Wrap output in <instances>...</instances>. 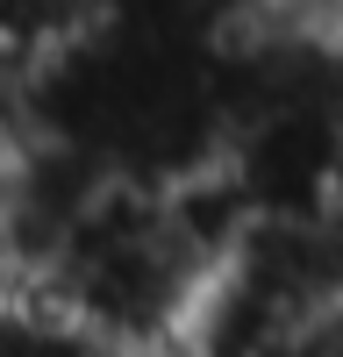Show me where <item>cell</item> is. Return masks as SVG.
<instances>
[{
  "label": "cell",
  "mask_w": 343,
  "mask_h": 357,
  "mask_svg": "<svg viewBox=\"0 0 343 357\" xmlns=\"http://www.w3.org/2000/svg\"><path fill=\"white\" fill-rule=\"evenodd\" d=\"M208 279L215 272L172 229L165 193L143 186V178L107 172L86 193V207L72 215V229L57 236V250H50L29 301L57 307L107 357H136V350L179 343V329H186V314H193Z\"/></svg>",
  "instance_id": "1"
},
{
  "label": "cell",
  "mask_w": 343,
  "mask_h": 357,
  "mask_svg": "<svg viewBox=\"0 0 343 357\" xmlns=\"http://www.w3.org/2000/svg\"><path fill=\"white\" fill-rule=\"evenodd\" d=\"M322 207L343 222V122H336V151H329V186H322Z\"/></svg>",
  "instance_id": "2"
},
{
  "label": "cell",
  "mask_w": 343,
  "mask_h": 357,
  "mask_svg": "<svg viewBox=\"0 0 343 357\" xmlns=\"http://www.w3.org/2000/svg\"><path fill=\"white\" fill-rule=\"evenodd\" d=\"M236 8H336L343 15V0H236Z\"/></svg>",
  "instance_id": "3"
},
{
  "label": "cell",
  "mask_w": 343,
  "mask_h": 357,
  "mask_svg": "<svg viewBox=\"0 0 343 357\" xmlns=\"http://www.w3.org/2000/svg\"><path fill=\"white\" fill-rule=\"evenodd\" d=\"M136 357H186V350H179V343H165V350H136Z\"/></svg>",
  "instance_id": "4"
}]
</instances>
